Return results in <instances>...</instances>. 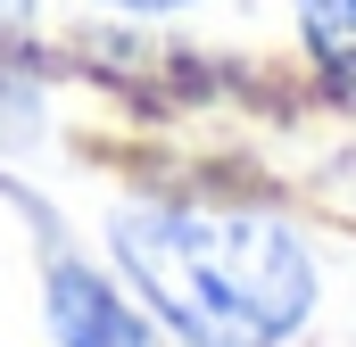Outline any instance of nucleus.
Segmentation results:
<instances>
[{"label": "nucleus", "instance_id": "nucleus-1", "mask_svg": "<svg viewBox=\"0 0 356 347\" xmlns=\"http://www.w3.org/2000/svg\"><path fill=\"white\" fill-rule=\"evenodd\" d=\"M108 257L141 314L182 347H282L315 314V257L290 223L249 207H116Z\"/></svg>", "mask_w": 356, "mask_h": 347}, {"label": "nucleus", "instance_id": "nucleus-2", "mask_svg": "<svg viewBox=\"0 0 356 347\" xmlns=\"http://www.w3.org/2000/svg\"><path fill=\"white\" fill-rule=\"evenodd\" d=\"M42 314H50V339L58 347H158V323L108 281V273H91L75 248H58L50 240V257H42Z\"/></svg>", "mask_w": 356, "mask_h": 347}, {"label": "nucleus", "instance_id": "nucleus-3", "mask_svg": "<svg viewBox=\"0 0 356 347\" xmlns=\"http://www.w3.org/2000/svg\"><path fill=\"white\" fill-rule=\"evenodd\" d=\"M298 33L340 99H356V0H298Z\"/></svg>", "mask_w": 356, "mask_h": 347}, {"label": "nucleus", "instance_id": "nucleus-4", "mask_svg": "<svg viewBox=\"0 0 356 347\" xmlns=\"http://www.w3.org/2000/svg\"><path fill=\"white\" fill-rule=\"evenodd\" d=\"M116 8H191V0H116Z\"/></svg>", "mask_w": 356, "mask_h": 347}]
</instances>
